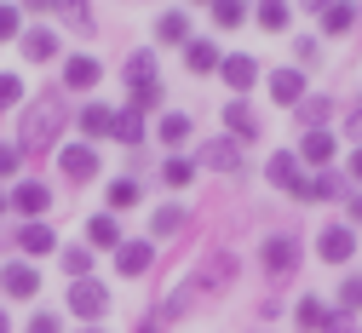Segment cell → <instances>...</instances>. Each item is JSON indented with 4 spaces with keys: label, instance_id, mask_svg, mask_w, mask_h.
<instances>
[{
    "label": "cell",
    "instance_id": "cell-16",
    "mask_svg": "<svg viewBox=\"0 0 362 333\" xmlns=\"http://www.w3.org/2000/svg\"><path fill=\"white\" fill-rule=\"evenodd\" d=\"M185 64H190V75H218L224 52H218L213 40H196V35H190V46H185Z\"/></svg>",
    "mask_w": 362,
    "mask_h": 333
},
{
    "label": "cell",
    "instance_id": "cell-27",
    "mask_svg": "<svg viewBox=\"0 0 362 333\" xmlns=\"http://www.w3.org/2000/svg\"><path fill=\"white\" fill-rule=\"evenodd\" d=\"M293 322H299V327H310V333H322V322H328V305L305 293V299L293 305Z\"/></svg>",
    "mask_w": 362,
    "mask_h": 333
},
{
    "label": "cell",
    "instance_id": "cell-48",
    "mask_svg": "<svg viewBox=\"0 0 362 333\" xmlns=\"http://www.w3.org/2000/svg\"><path fill=\"white\" fill-rule=\"evenodd\" d=\"M0 213H6V196H0Z\"/></svg>",
    "mask_w": 362,
    "mask_h": 333
},
{
    "label": "cell",
    "instance_id": "cell-49",
    "mask_svg": "<svg viewBox=\"0 0 362 333\" xmlns=\"http://www.w3.org/2000/svg\"><path fill=\"white\" fill-rule=\"evenodd\" d=\"M93 333H98V327H93Z\"/></svg>",
    "mask_w": 362,
    "mask_h": 333
},
{
    "label": "cell",
    "instance_id": "cell-14",
    "mask_svg": "<svg viewBox=\"0 0 362 333\" xmlns=\"http://www.w3.org/2000/svg\"><path fill=\"white\" fill-rule=\"evenodd\" d=\"M18 46H23L29 64H52V58H58V35H52V29H23Z\"/></svg>",
    "mask_w": 362,
    "mask_h": 333
},
{
    "label": "cell",
    "instance_id": "cell-12",
    "mask_svg": "<svg viewBox=\"0 0 362 333\" xmlns=\"http://www.w3.org/2000/svg\"><path fill=\"white\" fill-rule=\"evenodd\" d=\"M98 81H104V64H98V58H81V52H75V58L64 64V86H69V92H93Z\"/></svg>",
    "mask_w": 362,
    "mask_h": 333
},
{
    "label": "cell",
    "instance_id": "cell-10",
    "mask_svg": "<svg viewBox=\"0 0 362 333\" xmlns=\"http://www.w3.org/2000/svg\"><path fill=\"white\" fill-rule=\"evenodd\" d=\"M259 115L242 104V98H230V104H224V138H236V144H259Z\"/></svg>",
    "mask_w": 362,
    "mask_h": 333
},
{
    "label": "cell",
    "instance_id": "cell-39",
    "mask_svg": "<svg viewBox=\"0 0 362 333\" xmlns=\"http://www.w3.org/2000/svg\"><path fill=\"white\" fill-rule=\"evenodd\" d=\"M23 35V12L18 6H0V40H18Z\"/></svg>",
    "mask_w": 362,
    "mask_h": 333
},
{
    "label": "cell",
    "instance_id": "cell-5",
    "mask_svg": "<svg viewBox=\"0 0 362 333\" xmlns=\"http://www.w3.org/2000/svg\"><path fill=\"white\" fill-rule=\"evenodd\" d=\"M196 167H207V173H242V144L218 132V138H207V144H202Z\"/></svg>",
    "mask_w": 362,
    "mask_h": 333
},
{
    "label": "cell",
    "instance_id": "cell-37",
    "mask_svg": "<svg viewBox=\"0 0 362 333\" xmlns=\"http://www.w3.org/2000/svg\"><path fill=\"white\" fill-rule=\"evenodd\" d=\"M12 104H23V81L12 69H0V110H12Z\"/></svg>",
    "mask_w": 362,
    "mask_h": 333
},
{
    "label": "cell",
    "instance_id": "cell-25",
    "mask_svg": "<svg viewBox=\"0 0 362 333\" xmlns=\"http://www.w3.org/2000/svg\"><path fill=\"white\" fill-rule=\"evenodd\" d=\"M110 213H127V207H139V178H110Z\"/></svg>",
    "mask_w": 362,
    "mask_h": 333
},
{
    "label": "cell",
    "instance_id": "cell-43",
    "mask_svg": "<svg viewBox=\"0 0 362 333\" xmlns=\"http://www.w3.org/2000/svg\"><path fill=\"white\" fill-rule=\"evenodd\" d=\"M351 178H362V144L351 150Z\"/></svg>",
    "mask_w": 362,
    "mask_h": 333
},
{
    "label": "cell",
    "instance_id": "cell-13",
    "mask_svg": "<svg viewBox=\"0 0 362 333\" xmlns=\"http://www.w3.org/2000/svg\"><path fill=\"white\" fill-rule=\"evenodd\" d=\"M150 259H156V242H121V247H115V270H121V276H144Z\"/></svg>",
    "mask_w": 362,
    "mask_h": 333
},
{
    "label": "cell",
    "instance_id": "cell-28",
    "mask_svg": "<svg viewBox=\"0 0 362 333\" xmlns=\"http://www.w3.org/2000/svg\"><path fill=\"white\" fill-rule=\"evenodd\" d=\"M156 138H161V144H185V138H190V115H178V110L161 115L156 121Z\"/></svg>",
    "mask_w": 362,
    "mask_h": 333
},
{
    "label": "cell",
    "instance_id": "cell-7",
    "mask_svg": "<svg viewBox=\"0 0 362 333\" xmlns=\"http://www.w3.org/2000/svg\"><path fill=\"white\" fill-rule=\"evenodd\" d=\"M6 207H18L23 218H35V224H40V213L52 207V189L40 184V178H23V184L12 189V196H6Z\"/></svg>",
    "mask_w": 362,
    "mask_h": 333
},
{
    "label": "cell",
    "instance_id": "cell-40",
    "mask_svg": "<svg viewBox=\"0 0 362 333\" xmlns=\"http://www.w3.org/2000/svg\"><path fill=\"white\" fill-rule=\"evenodd\" d=\"M322 333H356V322H351V310H328V322H322Z\"/></svg>",
    "mask_w": 362,
    "mask_h": 333
},
{
    "label": "cell",
    "instance_id": "cell-18",
    "mask_svg": "<svg viewBox=\"0 0 362 333\" xmlns=\"http://www.w3.org/2000/svg\"><path fill=\"white\" fill-rule=\"evenodd\" d=\"M156 81V52H132L127 64H121V86L127 92H139V86H150Z\"/></svg>",
    "mask_w": 362,
    "mask_h": 333
},
{
    "label": "cell",
    "instance_id": "cell-30",
    "mask_svg": "<svg viewBox=\"0 0 362 333\" xmlns=\"http://www.w3.org/2000/svg\"><path fill=\"white\" fill-rule=\"evenodd\" d=\"M247 12H253V6H242V0H218V6H213V23H218V29H242Z\"/></svg>",
    "mask_w": 362,
    "mask_h": 333
},
{
    "label": "cell",
    "instance_id": "cell-22",
    "mask_svg": "<svg viewBox=\"0 0 362 333\" xmlns=\"http://www.w3.org/2000/svg\"><path fill=\"white\" fill-rule=\"evenodd\" d=\"M110 138H121L127 150H139V144H144V115H139V110H121V115L110 121Z\"/></svg>",
    "mask_w": 362,
    "mask_h": 333
},
{
    "label": "cell",
    "instance_id": "cell-47",
    "mask_svg": "<svg viewBox=\"0 0 362 333\" xmlns=\"http://www.w3.org/2000/svg\"><path fill=\"white\" fill-rule=\"evenodd\" d=\"M0 333H12V322H6V310H0Z\"/></svg>",
    "mask_w": 362,
    "mask_h": 333
},
{
    "label": "cell",
    "instance_id": "cell-41",
    "mask_svg": "<svg viewBox=\"0 0 362 333\" xmlns=\"http://www.w3.org/2000/svg\"><path fill=\"white\" fill-rule=\"evenodd\" d=\"M18 167H23V150L18 144H0V178H12Z\"/></svg>",
    "mask_w": 362,
    "mask_h": 333
},
{
    "label": "cell",
    "instance_id": "cell-6",
    "mask_svg": "<svg viewBox=\"0 0 362 333\" xmlns=\"http://www.w3.org/2000/svg\"><path fill=\"white\" fill-rule=\"evenodd\" d=\"M58 173H64L69 184L98 178V150H93V144H69V150H58Z\"/></svg>",
    "mask_w": 362,
    "mask_h": 333
},
{
    "label": "cell",
    "instance_id": "cell-23",
    "mask_svg": "<svg viewBox=\"0 0 362 333\" xmlns=\"http://www.w3.org/2000/svg\"><path fill=\"white\" fill-rule=\"evenodd\" d=\"M328 115H334V98H305L299 104V132H328Z\"/></svg>",
    "mask_w": 362,
    "mask_h": 333
},
{
    "label": "cell",
    "instance_id": "cell-46",
    "mask_svg": "<svg viewBox=\"0 0 362 333\" xmlns=\"http://www.w3.org/2000/svg\"><path fill=\"white\" fill-rule=\"evenodd\" d=\"M139 333H156V316H150V322H139Z\"/></svg>",
    "mask_w": 362,
    "mask_h": 333
},
{
    "label": "cell",
    "instance_id": "cell-50",
    "mask_svg": "<svg viewBox=\"0 0 362 333\" xmlns=\"http://www.w3.org/2000/svg\"><path fill=\"white\" fill-rule=\"evenodd\" d=\"M356 247H362V242H356Z\"/></svg>",
    "mask_w": 362,
    "mask_h": 333
},
{
    "label": "cell",
    "instance_id": "cell-2",
    "mask_svg": "<svg viewBox=\"0 0 362 333\" xmlns=\"http://www.w3.org/2000/svg\"><path fill=\"white\" fill-rule=\"evenodd\" d=\"M299 259H305V242H293V235H270V242H259V264H264V276H276V281H288L299 270Z\"/></svg>",
    "mask_w": 362,
    "mask_h": 333
},
{
    "label": "cell",
    "instance_id": "cell-9",
    "mask_svg": "<svg viewBox=\"0 0 362 333\" xmlns=\"http://www.w3.org/2000/svg\"><path fill=\"white\" fill-rule=\"evenodd\" d=\"M0 293H6V299H35L40 293V270L23 264V259H12L6 270H0Z\"/></svg>",
    "mask_w": 362,
    "mask_h": 333
},
{
    "label": "cell",
    "instance_id": "cell-24",
    "mask_svg": "<svg viewBox=\"0 0 362 333\" xmlns=\"http://www.w3.org/2000/svg\"><path fill=\"white\" fill-rule=\"evenodd\" d=\"M86 242H93V247H121V224H115V213L86 218Z\"/></svg>",
    "mask_w": 362,
    "mask_h": 333
},
{
    "label": "cell",
    "instance_id": "cell-42",
    "mask_svg": "<svg viewBox=\"0 0 362 333\" xmlns=\"http://www.w3.org/2000/svg\"><path fill=\"white\" fill-rule=\"evenodd\" d=\"M29 333H64V322H58V316H52V310H40V316H35V322H29Z\"/></svg>",
    "mask_w": 362,
    "mask_h": 333
},
{
    "label": "cell",
    "instance_id": "cell-33",
    "mask_svg": "<svg viewBox=\"0 0 362 333\" xmlns=\"http://www.w3.org/2000/svg\"><path fill=\"white\" fill-rule=\"evenodd\" d=\"M293 58H299V69H316L322 64V40L316 35H293Z\"/></svg>",
    "mask_w": 362,
    "mask_h": 333
},
{
    "label": "cell",
    "instance_id": "cell-17",
    "mask_svg": "<svg viewBox=\"0 0 362 333\" xmlns=\"http://www.w3.org/2000/svg\"><path fill=\"white\" fill-rule=\"evenodd\" d=\"M293 156H299V161H310V167H322V173H328V161H334V132H305Z\"/></svg>",
    "mask_w": 362,
    "mask_h": 333
},
{
    "label": "cell",
    "instance_id": "cell-11",
    "mask_svg": "<svg viewBox=\"0 0 362 333\" xmlns=\"http://www.w3.org/2000/svg\"><path fill=\"white\" fill-rule=\"evenodd\" d=\"M218 81L230 86V92H247V86L259 81V58H253V52H224V64H218Z\"/></svg>",
    "mask_w": 362,
    "mask_h": 333
},
{
    "label": "cell",
    "instance_id": "cell-38",
    "mask_svg": "<svg viewBox=\"0 0 362 333\" xmlns=\"http://www.w3.org/2000/svg\"><path fill=\"white\" fill-rule=\"evenodd\" d=\"M178 224H185V207H156V218H150V230H156V235H173Z\"/></svg>",
    "mask_w": 362,
    "mask_h": 333
},
{
    "label": "cell",
    "instance_id": "cell-4",
    "mask_svg": "<svg viewBox=\"0 0 362 333\" xmlns=\"http://www.w3.org/2000/svg\"><path fill=\"white\" fill-rule=\"evenodd\" d=\"M104 310H110V288H98L93 276L69 288V316H81V322H98Z\"/></svg>",
    "mask_w": 362,
    "mask_h": 333
},
{
    "label": "cell",
    "instance_id": "cell-31",
    "mask_svg": "<svg viewBox=\"0 0 362 333\" xmlns=\"http://www.w3.org/2000/svg\"><path fill=\"white\" fill-rule=\"evenodd\" d=\"M110 121H115V115H110L104 104H86V110H81V132H86V138H104Z\"/></svg>",
    "mask_w": 362,
    "mask_h": 333
},
{
    "label": "cell",
    "instance_id": "cell-32",
    "mask_svg": "<svg viewBox=\"0 0 362 333\" xmlns=\"http://www.w3.org/2000/svg\"><path fill=\"white\" fill-rule=\"evenodd\" d=\"M339 189H345L339 173H316V178H310V201H339Z\"/></svg>",
    "mask_w": 362,
    "mask_h": 333
},
{
    "label": "cell",
    "instance_id": "cell-15",
    "mask_svg": "<svg viewBox=\"0 0 362 333\" xmlns=\"http://www.w3.org/2000/svg\"><path fill=\"white\" fill-rule=\"evenodd\" d=\"M270 98H276V104H305V69L299 64L276 69V75H270Z\"/></svg>",
    "mask_w": 362,
    "mask_h": 333
},
{
    "label": "cell",
    "instance_id": "cell-21",
    "mask_svg": "<svg viewBox=\"0 0 362 333\" xmlns=\"http://www.w3.org/2000/svg\"><path fill=\"white\" fill-rule=\"evenodd\" d=\"M316 12H322V35H351L356 29V6H345V0H328Z\"/></svg>",
    "mask_w": 362,
    "mask_h": 333
},
{
    "label": "cell",
    "instance_id": "cell-35",
    "mask_svg": "<svg viewBox=\"0 0 362 333\" xmlns=\"http://www.w3.org/2000/svg\"><path fill=\"white\" fill-rule=\"evenodd\" d=\"M288 12L293 6H282V0H264L259 6V29H288Z\"/></svg>",
    "mask_w": 362,
    "mask_h": 333
},
{
    "label": "cell",
    "instance_id": "cell-20",
    "mask_svg": "<svg viewBox=\"0 0 362 333\" xmlns=\"http://www.w3.org/2000/svg\"><path fill=\"white\" fill-rule=\"evenodd\" d=\"M156 40L161 46H190V18L185 12H161L156 18Z\"/></svg>",
    "mask_w": 362,
    "mask_h": 333
},
{
    "label": "cell",
    "instance_id": "cell-45",
    "mask_svg": "<svg viewBox=\"0 0 362 333\" xmlns=\"http://www.w3.org/2000/svg\"><path fill=\"white\" fill-rule=\"evenodd\" d=\"M351 132H356V138H362V110H351Z\"/></svg>",
    "mask_w": 362,
    "mask_h": 333
},
{
    "label": "cell",
    "instance_id": "cell-19",
    "mask_svg": "<svg viewBox=\"0 0 362 333\" xmlns=\"http://www.w3.org/2000/svg\"><path fill=\"white\" fill-rule=\"evenodd\" d=\"M12 242H18L29 259H40V253H52V247H58V235H52V224H23Z\"/></svg>",
    "mask_w": 362,
    "mask_h": 333
},
{
    "label": "cell",
    "instance_id": "cell-26",
    "mask_svg": "<svg viewBox=\"0 0 362 333\" xmlns=\"http://www.w3.org/2000/svg\"><path fill=\"white\" fill-rule=\"evenodd\" d=\"M190 178H196V161H190V156H167V161H161V184H173V189H185Z\"/></svg>",
    "mask_w": 362,
    "mask_h": 333
},
{
    "label": "cell",
    "instance_id": "cell-8",
    "mask_svg": "<svg viewBox=\"0 0 362 333\" xmlns=\"http://www.w3.org/2000/svg\"><path fill=\"white\" fill-rule=\"evenodd\" d=\"M356 253V235H351V224H328L322 235H316V259L322 264H345Z\"/></svg>",
    "mask_w": 362,
    "mask_h": 333
},
{
    "label": "cell",
    "instance_id": "cell-3",
    "mask_svg": "<svg viewBox=\"0 0 362 333\" xmlns=\"http://www.w3.org/2000/svg\"><path fill=\"white\" fill-rule=\"evenodd\" d=\"M264 178L276 184V189H288L293 201H310V178H305V167H299V156H293V150H276V156H270Z\"/></svg>",
    "mask_w": 362,
    "mask_h": 333
},
{
    "label": "cell",
    "instance_id": "cell-1",
    "mask_svg": "<svg viewBox=\"0 0 362 333\" xmlns=\"http://www.w3.org/2000/svg\"><path fill=\"white\" fill-rule=\"evenodd\" d=\"M69 127V104L64 92H40V98H29L23 121H18V150L23 156H47L58 144V132Z\"/></svg>",
    "mask_w": 362,
    "mask_h": 333
},
{
    "label": "cell",
    "instance_id": "cell-44",
    "mask_svg": "<svg viewBox=\"0 0 362 333\" xmlns=\"http://www.w3.org/2000/svg\"><path fill=\"white\" fill-rule=\"evenodd\" d=\"M345 201H351V218L362 224V196H345Z\"/></svg>",
    "mask_w": 362,
    "mask_h": 333
},
{
    "label": "cell",
    "instance_id": "cell-29",
    "mask_svg": "<svg viewBox=\"0 0 362 333\" xmlns=\"http://www.w3.org/2000/svg\"><path fill=\"white\" fill-rule=\"evenodd\" d=\"M58 259H64V270H69V281H86V276H93V247H64Z\"/></svg>",
    "mask_w": 362,
    "mask_h": 333
},
{
    "label": "cell",
    "instance_id": "cell-36",
    "mask_svg": "<svg viewBox=\"0 0 362 333\" xmlns=\"http://www.w3.org/2000/svg\"><path fill=\"white\" fill-rule=\"evenodd\" d=\"M339 310H351V316L362 310V276H345L339 281Z\"/></svg>",
    "mask_w": 362,
    "mask_h": 333
},
{
    "label": "cell",
    "instance_id": "cell-34",
    "mask_svg": "<svg viewBox=\"0 0 362 333\" xmlns=\"http://www.w3.org/2000/svg\"><path fill=\"white\" fill-rule=\"evenodd\" d=\"M127 98H132L127 110H139V115H144V110H156V104L167 98V86H161V81H150V86H139V92H127Z\"/></svg>",
    "mask_w": 362,
    "mask_h": 333
}]
</instances>
